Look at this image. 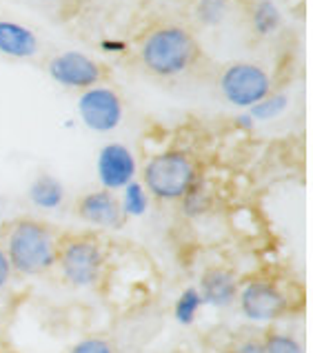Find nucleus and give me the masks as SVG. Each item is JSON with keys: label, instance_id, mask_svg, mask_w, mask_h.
Wrapping results in <instances>:
<instances>
[{"label": "nucleus", "instance_id": "7ed1b4c3", "mask_svg": "<svg viewBox=\"0 0 313 353\" xmlns=\"http://www.w3.org/2000/svg\"><path fill=\"white\" fill-rule=\"evenodd\" d=\"M198 180V167L185 151H160L143 167V187L163 203H176Z\"/></svg>", "mask_w": 313, "mask_h": 353}, {"label": "nucleus", "instance_id": "6e6552de", "mask_svg": "<svg viewBox=\"0 0 313 353\" xmlns=\"http://www.w3.org/2000/svg\"><path fill=\"white\" fill-rule=\"evenodd\" d=\"M47 72L60 87L80 89V92L100 85V80L105 76L103 65L83 52H63L54 56L49 60Z\"/></svg>", "mask_w": 313, "mask_h": 353}, {"label": "nucleus", "instance_id": "dca6fc26", "mask_svg": "<svg viewBox=\"0 0 313 353\" xmlns=\"http://www.w3.org/2000/svg\"><path fill=\"white\" fill-rule=\"evenodd\" d=\"M203 307H205V302H203V296H200L198 287H187L183 294L178 296L176 305H174V318L178 325L189 327L198 320Z\"/></svg>", "mask_w": 313, "mask_h": 353}, {"label": "nucleus", "instance_id": "a211bd4d", "mask_svg": "<svg viewBox=\"0 0 313 353\" xmlns=\"http://www.w3.org/2000/svg\"><path fill=\"white\" fill-rule=\"evenodd\" d=\"M196 18L205 27H218L229 16V0H196Z\"/></svg>", "mask_w": 313, "mask_h": 353}, {"label": "nucleus", "instance_id": "20e7f679", "mask_svg": "<svg viewBox=\"0 0 313 353\" xmlns=\"http://www.w3.org/2000/svg\"><path fill=\"white\" fill-rule=\"evenodd\" d=\"M56 267L60 276L74 289H92L105 276L107 254L94 236H72L60 240Z\"/></svg>", "mask_w": 313, "mask_h": 353}, {"label": "nucleus", "instance_id": "ddd939ff", "mask_svg": "<svg viewBox=\"0 0 313 353\" xmlns=\"http://www.w3.org/2000/svg\"><path fill=\"white\" fill-rule=\"evenodd\" d=\"M29 200L43 211H56L65 203V187L52 174H38L29 185Z\"/></svg>", "mask_w": 313, "mask_h": 353}, {"label": "nucleus", "instance_id": "4468645a", "mask_svg": "<svg viewBox=\"0 0 313 353\" xmlns=\"http://www.w3.org/2000/svg\"><path fill=\"white\" fill-rule=\"evenodd\" d=\"M282 27V14L274 0H258L251 9V29L262 36H274Z\"/></svg>", "mask_w": 313, "mask_h": 353}, {"label": "nucleus", "instance_id": "5701e85b", "mask_svg": "<svg viewBox=\"0 0 313 353\" xmlns=\"http://www.w3.org/2000/svg\"><path fill=\"white\" fill-rule=\"evenodd\" d=\"M231 353H265V347H262V340L247 338V340H240L238 345L231 349Z\"/></svg>", "mask_w": 313, "mask_h": 353}, {"label": "nucleus", "instance_id": "b1692460", "mask_svg": "<svg viewBox=\"0 0 313 353\" xmlns=\"http://www.w3.org/2000/svg\"><path fill=\"white\" fill-rule=\"evenodd\" d=\"M103 49L105 52H125L127 45L125 43H114V40H103Z\"/></svg>", "mask_w": 313, "mask_h": 353}, {"label": "nucleus", "instance_id": "393cba45", "mask_svg": "<svg viewBox=\"0 0 313 353\" xmlns=\"http://www.w3.org/2000/svg\"><path fill=\"white\" fill-rule=\"evenodd\" d=\"M236 123H238L242 129H254V125H256V123H254V118H251L247 112H245V114H240V116L236 118Z\"/></svg>", "mask_w": 313, "mask_h": 353}, {"label": "nucleus", "instance_id": "412c9836", "mask_svg": "<svg viewBox=\"0 0 313 353\" xmlns=\"http://www.w3.org/2000/svg\"><path fill=\"white\" fill-rule=\"evenodd\" d=\"M69 353H116L114 342L105 336H87L78 340L76 345L69 349Z\"/></svg>", "mask_w": 313, "mask_h": 353}, {"label": "nucleus", "instance_id": "6ab92c4d", "mask_svg": "<svg viewBox=\"0 0 313 353\" xmlns=\"http://www.w3.org/2000/svg\"><path fill=\"white\" fill-rule=\"evenodd\" d=\"M262 347H265V353H305L302 342L287 331H269L262 338Z\"/></svg>", "mask_w": 313, "mask_h": 353}, {"label": "nucleus", "instance_id": "f257e3e1", "mask_svg": "<svg viewBox=\"0 0 313 353\" xmlns=\"http://www.w3.org/2000/svg\"><path fill=\"white\" fill-rule=\"evenodd\" d=\"M60 238L47 223L38 218H18L5 231L3 249L9 258L14 274L18 276H45L56 267Z\"/></svg>", "mask_w": 313, "mask_h": 353}, {"label": "nucleus", "instance_id": "f03ea898", "mask_svg": "<svg viewBox=\"0 0 313 353\" xmlns=\"http://www.w3.org/2000/svg\"><path fill=\"white\" fill-rule=\"evenodd\" d=\"M138 56L151 76L178 78L198 63L200 45L189 29L180 25H160L143 38Z\"/></svg>", "mask_w": 313, "mask_h": 353}, {"label": "nucleus", "instance_id": "0eeeda50", "mask_svg": "<svg viewBox=\"0 0 313 353\" xmlns=\"http://www.w3.org/2000/svg\"><path fill=\"white\" fill-rule=\"evenodd\" d=\"M76 107L83 125L96 134H109V131L118 129L125 118L123 98L116 89L107 85H96L80 92Z\"/></svg>", "mask_w": 313, "mask_h": 353}, {"label": "nucleus", "instance_id": "f8f14e48", "mask_svg": "<svg viewBox=\"0 0 313 353\" xmlns=\"http://www.w3.org/2000/svg\"><path fill=\"white\" fill-rule=\"evenodd\" d=\"M40 52V40L29 27L16 20H0V56L27 60Z\"/></svg>", "mask_w": 313, "mask_h": 353}, {"label": "nucleus", "instance_id": "39448f33", "mask_svg": "<svg viewBox=\"0 0 313 353\" xmlns=\"http://www.w3.org/2000/svg\"><path fill=\"white\" fill-rule=\"evenodd\" d=\"M218 87L229 105L247 112L271 94V76L256 63H234L222 69Z\"/></svg>", "mask_w": 313, "mask_h": 353}, {"label": "nucleus", "instance_id": "aec40b11", "mask_svg": "<svg viewBox=\"0 0 313 353\" xmlns=\"http://www.w3.org/2000/svg\"><path fill=\"white\" fill-rule=\"evenodd\" d=\"M183 200V214L187 218H198V216H203L205 211L209 209L211 205V200H209V194H207V189L200 185V180H196L194 185H191V189L187 191V194L180 198Z\"/></svg>", "mask_w": 313, "mask_h": 353}, {"label": "nucleus", "instance_id": "9b49d317", "mask_svg": "<svg viewBox=\"0 0 313 353\" xmlns=\"http://www.w3.org/2000/svg\"><path fill=\"white\" fill-rule=\"evenodd\" d=\"M238 289L240 282L234 271L227 267H209L198 285L203 302L214 309H227L231 305H236Z\"/></svg>", "mask_w": 313, "mask_h": 353}, {"label": "nucleus", "instance_id": "4be33fe9", "mask_svg": "<svg viewBox=\"0 0 313 353\" xmlns=\"http://www.w3.org/2000/svg\"><path fill=\"white\" fill-rule=\"evenodd\" d=\"M12 276H14V269H12V265H9V258H7V254H5L3 245H0V291H5V289H7V285H9V280H12Z\"/></svg>", "mask_w": 313, "mask_h": 353}, {"label": "nucleus", "instance_id": "1a4fd4ad", "mask_svg": "<svg viewBox=\"0 0 313 353\" xmlns=\"http://www.w3.org/2000/svg\"><path fill=\"white\" fill-rule=\"evenodd\" d=\"M138 163L136 156L123 143H109L98 151L96 158V176L100 189L107 191H123L131 180H136Z\"/></svg>", "mask_w": 313, "mask_h": 353}, {"label": "nucleus", "instance_id": "2eb2a0df", "mask_svg": "<svg viewBox=\"0 0 313 353\" xmlns=\"http://www.w3.org/2000/svg\"><path fill=\"white\" fill-rule=\"evenodd\" d=\"M120 200V209H123V216L129 218H143L149 205H151V196L147 194V189L143 187L140 180H131V183L123 189V196Z\"/></svg>", "mask_w": 313, "mask_h": 353}, {"label": "nucleus", "instance_id": "9d476101", "mask_svg": "<svg viewBox=\"0 0 313 353\" xmlns=\"http://www.w3.org/2000/svg\"><path fill=\"white\" fill-rule=\"evenodd\" d=\"M76 214L80 216V220L100 229H120L127 223L123 209H120L118 196L107 189H96L80 196L76 205Z\"/></svg>", "mask_w": 313, "mask_h": 353}, {"label": "nucleus", "instance_id": "423d86ee", "mask_svg": "<svg viewBox=\"0 0 313 353\" xmlns=\"http://www.w3.org/2000/svg\"><path fill=\"white\" fill-rule=\"evenodd\" d=\"M238 307L240 314L249 322L256 325H271L278 318H282L289 309V300L276 282L256 278L249 280L238 289Z\"/></svg>", "mask_w": 313, "mask_h": 353}, {"label": "nucleus", "instance_id": "f3484780", "mask_svg": "<svg viewBox=\"0 0 313 353\" xmlns=\"http://www.w3.org/2000/svg\"><path fill=\"white\" fill-rule=\"evenodd\" d=\"M289 107V96L287 94H274L271 92L267 98H262L258 105L247 109V114L254 118V123H269V120H276L287 112Z\"/></svg>", "mask_w": 313, "mask_h": 353}]
</instances>
